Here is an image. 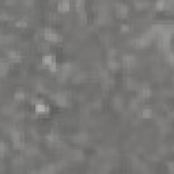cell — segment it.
Returning a JSON list of instances; mask_svg holds the SVG:
<instances>
[{"label": "cell", "instance_id": "1", "mask_svg": "<svg viewBox=\"0 0 174 174\" xmlns=\"http://www.w3.org/2000/svg\"><path fill=\"white\" fill-rule=\"evenodd\" d=\"M44 38L46 41H49V42H57V41L60 40V37L57 36V33H55L53 30H49V29H46V30L44 32Z\"/></svg>", "mask_w": 174, "mask_h": 174}, {"label": "cell", "instance_id": "2", "mask_svg": "<svg viewBox=\"0 0 174 174\" xmlns=\"http://www.w3.org/2000/svg\"><path fill=\"white\" fill-rule=\"evenodd\" d=\"M69 7H71V4L68 0H60L59 4H57V10L60 12H67L69 11Z\"/></svg>", "mask_w": 174, "mask_h": 174}, {"label": "cell", "instance_id": "3", "mask_svg": "<svg viewBox=\"0 0 174 174\" xmlns=\"http://www.w3.org/2000/svg\"><path fill=\"white\" fill-rule=\"evenodd\" d=\"M42 63L45 64V65H52L53 63H56L55 56H52V55H45V56H44V59H42Z\"/></svg>", "mask_w": 174, "mask_h": 174}, {"label": "cell", "instance_id": "4", "mask_svg": "<svg viewBox=\"0 0 174 174\" xmlns=\"http://www.w3.org/2000/svg\"><path fill=\"white\" fill-rule=\"evenodd\" d=\"M117 14L120 16H125L128 14V8L124 6V4H120L119 7H117Z\"/></svg>", "mask_w": 174, "mask_h": 174}, {"label": "cell", "instance_id": "5", "mask_svg": "<svg viewBox=\"0 0 174 174\" xmlns=\"http://www.w3.org/2000/svg\"><path fill=\"white\" fill-rule=\"evenodd\" d=\"M36 112H37V113H45V112H48V107L45 106L44 103L37 102L36 103Z\"/></svg>", "mask_w": 174, "mask_h": 174}, {"label": "cell", "instance_id": "6", "mask_svg": "<svg viewBox=\"0 0 174 174\" xmlns=\"http://www.w3.org/2000/svg\"><path fill=\"white\" fill-rule=\"evenodd\" d=\"M140 116H142V119H150L151 116H152V112H151L148 107H146V109H142Z\"/></svg>", "mask_w": 174, "mask_h": 174}, {"label": "cell", "instance_id": "7", "mask_svg": "<svg viewBox=\"0 0 174 174\" xmlns=\"http://www.w3.org/2000/svg\"><path fill=\"white\" fill-rule=\"evenodd\" d=\"M75 8H76V11L83 12V10H84V1L83 0H75Z\"/></svg>", "mask_w": 174, "mask_h": 174}, {"label": "cell", "instance_id": "8", "mask_svg": "<svg viewBox=\"0 0 174 174\" xmlns=\"http://www.w3.org/2000/svg\"><path fill=\"white\" fill-rule=\"evenodd\" d=\"M8 59L11 60V61H19L20 55L19 53H16V52H10V53H8Z\"/></svg>", "mask_w": 174, "mask_h": 174}, {"label": "cell", "instance_id": "9", "mask_svg": "<svg viewBox=\"0 0 174 174\" xmlns=\"http://www.w3.org/2000/svg\"><path fill=\"white\" fill-rule=\"evenodd\" d=\"M14 98H15L16 101H23L25 99V93H22V91H16L15 95H14Z\"/></svg>", "mask_w": 174, "mask_h": 174}, {"label": "cell", "instance_id": "10", "mask_svg": "<svg viewBox=\"0 0 174 174\" xmlns=\"http://www.w3.org/2000/svg\"><path fill=\"white\" fill-rule=\"evenodd\" d=\"M173 151H174V146H173Z\"/></svg>", "mask_w": 174, "mask_h": 174}]
</instances>
